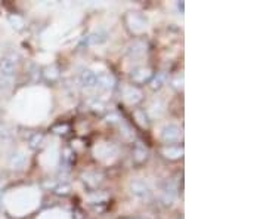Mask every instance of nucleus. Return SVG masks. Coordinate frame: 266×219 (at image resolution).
<instances>
[{
  "label": "nucleus",
  "instance_id": "6",
  "mask_svg": "<svg viewBox=\"0 0 266 219\" xmlns=\"http://www.w3.org/2000/svg\"><path fill=\"white\" fill-rule=\"evenodd\" d=\"M177 196V188L173 181H167L161 188V200L164 204H172Z\"/></svg>",
  "mask_w": 266,
  "mask_h": 219
},
{
  "label": "nucleus",
  "instance_id": "23",
  "mask_svg": "<svg viewBox=\"0 0 266 219\" xmlns=\"http://www.w3.org/2000/svg\"><path fill=\"white\" fill-rule=\"evenodd\" d=\"M0 202H2V197H0Z\"/></svg>",
  "mask_w": 266,
  "mask_h": 219
},
{
  "label": "nucleus",
  "instance_id": "10",
  "mask_svg": "<svg viewBox=\"0 0 266 219\" xmlns=\"http://www.w3.org/2000/svg\"><path fill=\"white\" fill-rule=\"evenodd\" d=\"M132 78L135 83H145V81H150L153 78V71L150 68L141 67L132 73Z\"/></svg>",
  "mask_w": 266,
  "mask_h": 219
},
{
  "label": "nucleus",
  "instance_id": "7",
  "mask_svg": "<svg viewBox=\"0 0 266 219\" xmlns=\"http://www.w3.org/2000/svg\"><path fill=\"white\" fill-rule=\"evenodd\" d=\"M123 98H125V101H126L127 104L135 105V104H138V102L142 99V92H141L138 88L127 86V88H125V91H123Z\"/></svg>",
  "mask_w": 266,
  "mask_h": 219
},
{
  "label": "nucleus",
  "instance_id": "5",
  "mask_svg": "<svg viewBox=\"0 0 266 219\" xmlns=\"http://www.w3.org/2000/svg\"><path fill=\"white\" fill-rule=\"evenodd\" d=\"M115 86V78L110 73H96L95 89L99 91H111Z\"/></svg>",
  "mask_w": 266,
  "mask_h": 219
},
{
  "label": "nucleus",
  "instance_id": "4",
  "mask_svg": "<svg viewBox=\"0 0 266 219\" xmlns=\"http://www.w3.org/2000/svg\"><path fill=\"white\" fill-rule=\"evenodd\" d=\"M130 193L138 199H148L151 196V188L145 181L135 179L130 182Z\"/></svg>",
  "mask_w": 266,
  "mask_h": 219
},
{
  "label": "nucleus",
  "instance_id": "14",
  "mask_svg": "<svg viewBox=\"0 0 266 219\" xmlns=\"http://www.w3.org/2000/svg\"><path fill=\"white\" fill-rule=\"evenodd\" d=\"M105 40H107V33H104V31H95V33H92V34H89V36H87L86 43H87V45H101V43H104Z\"/></svg>",
  "mask_w": 266,
  "mask_h": 219
},
{
  "label": "nucleus",
  "instance_id": "8",
  "mask_svg": "<svg viewBox=\"0 0 266 219\" xmlns=\"http://www.w3.org/2000/svg\"><path fill=\"white\" fill-rule=\"evenodd\" d=\"M80 83L86 89H95L96 83V73L92 70H84L80 76Z\"/></svg>",
  "mask_w": 266,
  "mask_h": 219
},
{
  "label": "nucleus",
  "instance_id": "9",
  "mask_svg": "<svg viewBox=\"0 0 266 219\" xmlns=\"http://www.w3.org/2000/svg\"><path fill=\"white\" fill-rule=\"evenodd\" d=\"M95 154H96L98 158L105 160L110 156L115 157L117 156V148L114 145H110V144H99V145L95 147Z\"/></svg>",
  "mask_w": 266,
  "mask_h": 219
},
{
  "label": "nucleus",
  "instance_id": "16",
  "mask_svg": "<svg viewBox=\"0 0 266 219\" xmlns=\"http://www.w3.org/2000/svg\"><path fill=\"white\" fill-rule=\"evenodd\" d=\"M8 19H9L11 25L14 27V29H15L16 31H19V30L24 29V25H25V24H24V19H22L19 15H11Z\"/></svg>",
  "mask_w": 266,
  "mask_h": 219
},
{
  "label": "nucleus",
  "instance_id": "12",
  "mask_svg": "<svg viewBox=\"0 0 266 219\" xmlns=\"http://www.w3.org/2000/svg\"><path fill=\"white\" fill-rule=\"evenodd\" d=\"M145 50H146V45H145V42L136 40V42H133V43L129 46L127 53L130 55L132 58H138V57H142V55L145 53Z\"/></svg>",
  "mask_w": 266,
  "mask_h": 219
},
{
  "label": "nucleus",
  "instance_id": "1",
  "mask_svg": "<svg viewBox=\"0 0 266 219\" xmlns=\"http://www.w3.org/2000/svg\"><path fill=\"white\" fill-rule=\"evenodd\" d=\"M18 67V53L15 50H8L0 60V89H8L12 85Z\"/></svg>",
  "mask_w": 266,
  "mask_h": 219
},
{
  "label": "nucleus",
  "instance_id": "18",
  "mask_svg": "<svg viewBox=\"0 0 266 219\" xmlns=\"http://www.w3.org/2000/svg\"><path fill=\"white\" fill-rule=\"evenodd\" d=\"M133 154H135V160H136V161H143V160L146 158V156H148V151H146V148L139 142V144L136 145Z\"/></svg>",
  "mask_w": 266,
  "mask_h": 219
},
{
  "label": "nucleus",
  "instance_id": "17",
  "mask_svg": "<svg viewBox=\"0 0 266 219\" xmlns=\"http://www.w3.org/2000/svg\"><path fill=\"white\" fill-rule=\"evenodd\" d=\"M164 80H166V74L164 73H158L153 80H151V89H154V91H158L161 86H163V83H164Z\"/></svg>",
  "mask_w": 266,
  "mask_h": 219
},
{
  "label": "nucleus",
  "instance_id": "21",
  "mask_svg": "<svg viewBox=\"0 0 266 219\" xmlns=\"http://www.w3.org/2000/svg\"><path fill=\"white\" fill-rule=\"evenodd\" d=\"M67 129H68V127H67V126H64V127H55L53 130L56 132V130H67Z\"/></svg>",
  "mask_w": 266,
  "mask_h": 219
},
{
  "label": "nucleus",
  "instance_id": "3",
  "mask_svg": "<svg viewBox=\"0 0 266 219\" xmlns=\"http://www.w3.org/2000/svg\"><path fill=\"white\" fill-rule=\"evenodd\" d=\"M181 138H182V129L174 123H167L161 129V140L167 144L177 142Z\"/></svg>",
  "mask_w": 266,
  "mask_h": 219
},
{
  "label": "nucleus",
  "instance_id": "13",
  "mask_svg": "<svg viewBox=\"0 0 266 219\" xmlns=\"http://www.w3.org/2000/svg\"><path fill=\"white\" fill-rule=\"evenodd\" d=\"M25 161H27V156L24 153H15L11 160H9V164H11V168L12 169H22L25 166Z\"/></svg>",
  "mask_w": 266,
  "mask_h": 219
},
{
  "label": "nucleus",
  "instance_id": "19",
  "mask_svg": "<svg viewBox=\"0 0 266 219\" xmlns=\"http://www.w3.org/2000/svg\"><path fill=\"white\" fill-rule=\"evenodd\" d=\"M42 141H43V136L39 135V133H36L33 138L30 140V147H31V148H37L42 144Z\"/></svg>",
  "mask_w": 266,
  "mask_h": 219
},
{
  "label": "nucleus",
  "instance_id": "22",
  "mask_svg": "<svg viewBox=\"0 0 266 219\" xmlns=\"http://www.w3.org/2000/svg\"><path fill=\"white\" fill-rule=\"evenodd\" d=\"M122 219H139V216L138 218H122Z\"/></svg>",
  "mask_w": 266,
  "mask_h": 219
},
{
  "label": "nucleus",
  "instance_id": "20",
  "mask_svg": "<svg viewBox=\"0 0 266 219\" xmlns=\"http://www.w3.org/2000/svg\"><path fill=\"white\" fill-rule=\"evenodd\" d=\"M182 83H184V77L182 76H177L174 80H173V86L176 89H182Z\"/></svg>",
  "mask_w": 266,
  "mask_h": 219
},
{
  "label": "nucleus",
  "instance_id": "11",
  "mask_svg": "<svg viewBox=\"0 0 266 219\" xmlns=\"http://www.w3.org/2000/svg\"><path fill=\"white\" fill-rule=\"evenodd\" d=\"M161 154L169 158V160H177L184 156V148L182 147H173V145H169V147H164L161 150Z\"/></svg>",
  "mask_w": 266,
  "mask_h": 219
},
{
  "label": "nucleus",
  "instance_id": "2",
  "mask_svg": "<svg viewBox=\"0 0 266 219\" xmlns=\"http://www.w3.org/2000/svg\"><path fill=\"white\" fill-rule=\"evenodd\" d=\"M126 21H127L129 29L133 33H143L148 27V19L141 12H130L126 16Z\"/></svg>",
  "mask_w": 266,
  "mask_h": 219
},
{
  "label": "nucleus",
  "instance_id": "15",
  "mask_svg": "<svg viewBox=\"0 0 266 219\" xmlns=\"http://www.w3.org/2000/svg\"><path fill=\"white\" fill-rule=\"evenodd\" d=\"M150 113H151L153 117H160V116L164 113V105H163L160 101L153 102L151 107H150Z\"/></svg>",
  "mask_w": 266,
  "mask_h": 219
}]
</instances>
